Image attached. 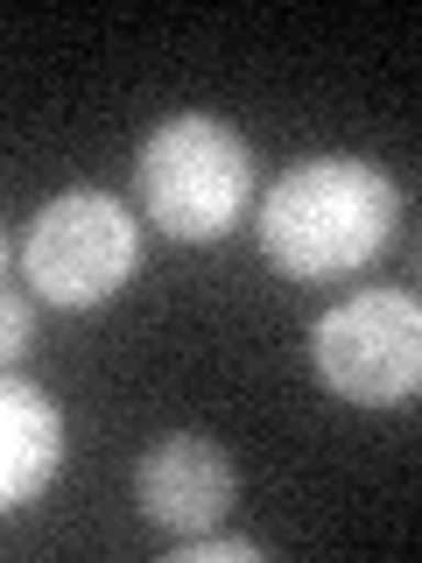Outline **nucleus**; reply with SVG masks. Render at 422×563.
I'll use <instances>...</instances> for the list:
<instances>
[{"label":"nucleus","mask_w":422,"mask_h":563,"mask_svg":"<svg viewBox=\"0 0 422 563\" xmlns=\"http://www.w3.org/2000/svg\"><path fill=\"white\" fill-rule=\"evenodd\" d=\"M141 261L134 211L106 190H64L29 219L22 233V282L57 310H92Z\"/></svg>","instance_id":"4"},{"label":"nucleus","mask_w":422,"mask_h":563,"mask_svg":"<svg viewBox=\"0 0 422 563\" xmlns=\"http://www.w3.org/2000/svg\"><path fill=\"white\" fill-rule=\"evenodd\" d=\"M148 225L169 240H225L254 205V148L211 113H176L148 128L134 155Z\"/></svg>","instance_id":"2"},{"label":"nucleus","mask_w":422,"mask_h":563,"mask_svg":"<svg viewBox=\"0 0 422 563\" xmlns=\"http://www.w3.org/2000/svg\"><path fill=\"white\" fill-rule=\"evenodd\" d=\"M268 556V542L254 536H184V550H176V563H260Z\"/></svg>","instance_id":"7"},{"label":"nucleus","mask_w":422,"mask_h":563,"mask_svg":"<svg viewBox=\"0 0 422 563\" xmlns=\"http://www.w3.org/2000/svg\"><path fill=\"white\" fill-rule=\"evenodd\" d=\"M395 211H401V190L387 184L380 163L310 155L289 176H275V190L260 198V254H268V268L296 282L352 275L387 246Z\"/></svg>","instance_id":"1"},{"label":"nucleus","mask_w":422,"mask_h":563,"mask_svg":"<svg viewBox=\"0 0 422 563\" xmlns=\"http://www.w3.org/2000/svg\"><path fill=\"white\" fill-rule=\"evenodd\" d=\"M29 345H35V317H29L22 282H14L8 303H0V360H29Z\"/></svg>","instance_id":"8"},{"label":"nucleus","mask_w":422,"mask_h":563,"mask_svg":"<svg viewBox=\"0 0 422 563\" xmlns=\"http://www.w3.org/2000/svg\"><path fill=\"white\" fill-rule=\"evenodd\" d=\"M310 366L338 401L395 409L422 395V303L409 289H359L310 331Z\"/></svg>","instance_id":"3"},{"label":"nucleus","mask_w":422,"mask_h":563,"mask_svg":"<svg viewBox=\"0 0 422 563\" xmlns=\"http://www.w3.org/2000/svg\"><path fill=\"white\" fill-rule=\"evenodd\" d=\"M233 493H240L233 457L211 444V437H198V430L163 437V444L141 451V465H134L141 515H148L155 528H169V536H204L211 521H225Z\"/></svg>","instance_id":"5"},{"label":"nucleus","mask_w":422,"mask_h":563,"mask_svg":"<svg viewBox=\"0 0 422 563\" xmlns=\"http://www.w3.org/2000/svg\"><path fill=\"white\" fill-rule=\"evenodd\" d=\"M64 457V416L49 409L43 387L8 380L0 387V507H29L57 479Z\"/></svg>","instance_id":"6"}]
</instances>
